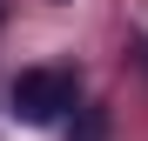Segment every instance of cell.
<instances>
[{"label": "cell", "instance_id": "1", "mask_svg": "<svg viewBox=\"0 0 148 141\" xmlns=\"http://www.w3.org/2000/svg\"><path fill=\"white\" fill-rule=\"evenodd\" d=\"M7 101H14V121L47 128V121H61V114L74 108V74H61V67H27Z\"/></svg>", "mask_w": 148, "mask_h": 141}]
</instances>
